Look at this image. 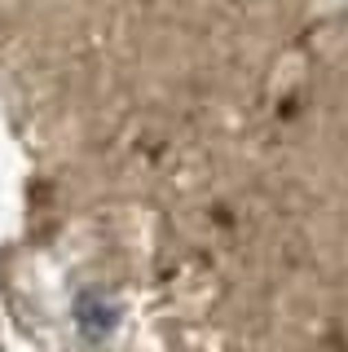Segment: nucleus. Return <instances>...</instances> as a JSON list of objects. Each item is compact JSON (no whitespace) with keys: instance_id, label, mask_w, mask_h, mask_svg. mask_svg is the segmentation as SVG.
Wrapping results in <instances>:
<instances>
[]
</instances>
